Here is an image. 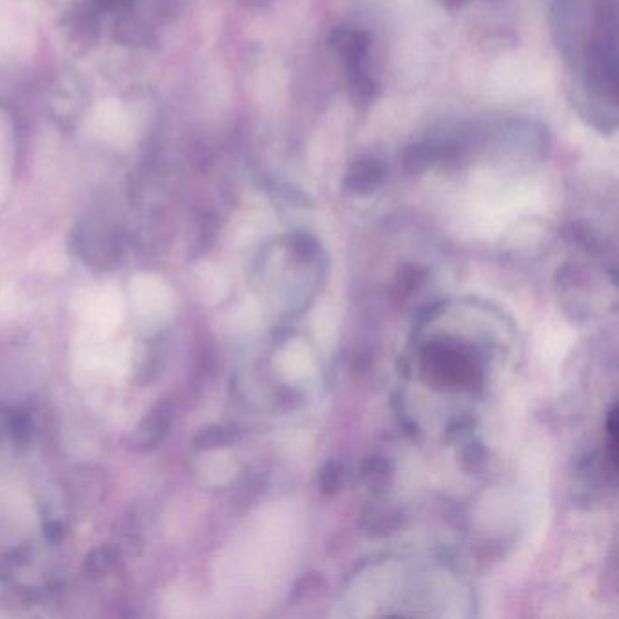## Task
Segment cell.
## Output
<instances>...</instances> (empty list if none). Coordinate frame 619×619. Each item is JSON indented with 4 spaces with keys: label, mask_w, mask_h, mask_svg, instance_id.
I'll return each instance as SVG.
<instances>
[{
    "label": "cell",
    "mask_w": 619,
    "mask_h": 619,
    "mask_svg": "<svg viewBox=\"0 0 619 619\" xmlns=\"http://www.w3.org/2000/svg\"><path fill=\"white\" fill-rule=\"evenodd\" d=\"M329 44L333 46L336 55L344 62L347 73L353 75L364 71L367 51H369V35L362 30L353 28H336L329 37Z\"/></svg>",
    "instance_id": "2"
},
{
    "label": "cell",
    "mask_w": 619,
    "mask_h": 619,
    "mask_svg": "<svg viewBox=\"0 0 619 619\" xmlns=\"http://www.w3.org/2000/svg\"><path fill=\"white\" fill-rule=\"evenodd\" d=\"M77 255L93 269L108 271L122 256V236L117 227L104 218L82 220L73 233Z\"/></svg>",
    "instance_id": "1"
},
{
    "label": "cell",
    "mask_w": 619,
    "mask_h": 619,
    "mask_svg": "<svg viewBox=\"0 0 619 619\" xmlns=\"http://www.w3.org/2000/svg\"><path fill=\"white\" fill-rule=\"evenodd\" d=\"M91 4L99 11L115 13V11H128L133 6V0H93Z\"/></svg>",
    "instance_id": "10"
},
{
    "label": "cell",
    "mask_w": 619,
    "mask_h": 619,
    "mask_svg": "<svg viewBox=\"0 0 619 619\" xmlns=\"http://www.w3.org/2000/svg\"><path fill=\"white\" fill-rule=\"evenodd\" d=\"M44 536H46L48 540L53 541V543H57V541L62 540V536H64V527L60 525L59 521H51V523H48V525L44 527Z\"/></svg>",
    "instance_id": "11"
},
{
    "label": "cell",
    "mask_w": 619,
    "mask_h": 619,
    "mask_svg": "<svg viewBox=\"0 0 619 619\" xmlns=\"http://www.w3.org/2000/svg\"><path fill=\"white\" fill-rule=\"evenodd\" d=\"M169 427H171V411L168 405L160 403L138 423L137 429L129 436V447L133 451H153L160 442H164Z\"/></svg>",
    "instance_id": "3"
},
{
    "label": "cell",
    "mask_w": 619,
    "mask_h": 619,
    "mask_svg": "<svg viewBox=\"0 0 619 619\" xmlns=\"http://www.w3.org/2000/svg\"><path fill=\"white\" fill-rule=\"evenodd\" d=\"M440 2L445 10H460V8H465L471 0H440Z\"/></svg>",
    "instance_id": "12"
},
{
    "label": "cell",
    "mask_w": 619,
    "mask_h": 619,
    "mask_svg": "<svg viewBox=\"0 0 619 619\" xmlns=\"http://www.w3.org/2000/svg\"><path fill=\"white\" fill-rule=\"evenodd\" d=\"M384 178L385 166L378 158H358L345 175L344 189L353 195H369L382 186Z\"/></svg>",
    "instance_id": "4"
},
{
    "label": "cell",
    "mask_w": 619,
    "mask_h": 619,
    "mask_svg": "<svg viewBox=\"0 0 619 619\" xmlns=\"http://www.w3.org/2000/svg\"><path fill=\"white\" fill-rule=\"evenodd\" d=\"M120 554L113 545H100L89 552L84 561V570L89 578H104L117 569Z\"/></svg>",
    "instance_id": "6"
},
{
    "label": "cell",
    "mask_w": 619,
    "mask_h": 619,
    "mask_svg": "<svg viewBox=\"0 0 619 619\" xmlns=\"http://www.w3.org/2000/svg\"><path fill=\"white\" fill-rule=\"evenodd\" d=\"M10 431L15 442H28L31 436L30 416L26 413H22V411H15V413H11Z\"/></svg>",
    "instance_id": "9"
},
{
    "label": "cell",
    "mask_w": 619,
    "mask_h": 619,
    "mask_svg": "<svg viewBox=\"0 0 619 619\" xmlns=\"http://www.w3.org/2000/svg\"><path fill=\"white\" fill-rule=\"evenodd\" d=\"M349 88H351V97H353L354 102L360 104V106L373 104L376 93H378V86H376L374 79L369 77L367 69L349 75Z\"/></svg>",
    "instance_id": "7"
},
{
    "label": "cell",
    "mask_w": 619,
    "mask_h": 619,
    "mask_svg": "<svg viewBox=\"0 0 619 619\" xmlns=\"http://www.w3.org/2000/svg\"><path fill=\"white\" fill-rule=\"evenodd\" d=\"M229 442H231V434L226 429H222V427L204 429L195 438V445H197L198 449H213V447H220V445H226Z\"/></svg>",
    "instance_id": "8"
},
{
    "label": "cell",
    "mask_w": 619,
    "mask_h": 619,
    "mask_svg": "<svg viewBox=\"0 0 619 619\" xmlns=\"http://www.w3.org/2000/svg\"><path fill=\"white\" fill-rule=\"evenodd\" d=\"M100 11L91 4V8L77 10L68 20V33L71 40L80 46H91L99 35Z\"/></svg>",
    "instance_id": "5"
}]
</instances>
